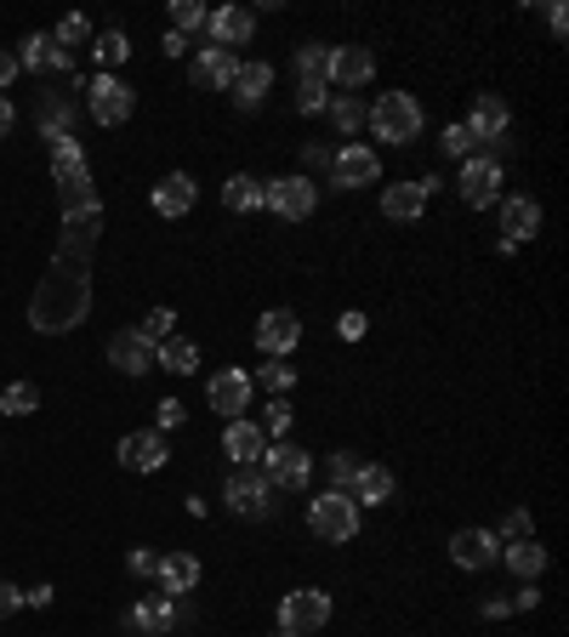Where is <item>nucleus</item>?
Returning <instances> with one entry per match:
<instances>
[{
  "mask_svg": "<svg viewBox=\"0 0 569 637\" xmlns=\"http://www.w3.org/2000/svg\"><path fill=\"white\" fill-rule=\"evenodd\" d=\"M52 183L63 199V233L57 251L46 262V279L29 296V325L41 337H69L91 308V267H97V240H103V199H97L91 165L80 154V143L63 131V120H52Z\"/></svg>",
  "mask_w": 569,
  "mask_h": 637,
  "instance_id": "nucleus-1",
  "label": "nucleus"
},
{
  "mask_svg": "<svg viewBox=\"0 0 569 637\" xmlns=\"http://www.w3.org/2000/svg\"><path fill=\"white\" fill-rule=\"evenodd\" d=\"M364 125H371L382 143L405 149V143L422 138V103H416L411 91H382V97H376V109L364 114Z\"/></svg>",
  "mask_w": 569,
  "mask_h": 637,
  "instance_id": "nucleus-2",
  "label": "nucleus"
},
{
  "mask_svg": "<svg viewBox=\"0 0 569 637\" xmlns=\"http://www.w3.org/2000/svg\"><path fill=\"white\" fill-rule=\"evenodd\" d=\"M308 529L319 535V541H330V547L353 541V535H359V501H353L348 490L314 495V501H308Z\"/></svg>",
  "mask_w": 569,
  "mask_h": 637,
  "instance_id": "nucleus-3",
  "label": "nucleus"
},
{
  "mask_svg": "<svg viewBox=\"0 0 569 637\" xmlns=\"http://www.w3.org/2000/svg\"><path fill=\"white\" fill-rule=\"evenodd\" d=\"M256 461H262V479L280 484V490H308V479H314V455L303 444H285V439L262 444Z\"/></svg>",
  "mask_w": 569,
  "mask_h": 637,
  "instance_id": "nucleus-4",
  "label": "nucleus"
},
{
  "mask_svg": "<svg viewBox=\"0 0 569 637\" xmlns=\"http://www.w3.org/2000/svg\"><path fill=\"white\" fill-rule=\"evenodd\" d=\"M325 620H330V592H319V586H296V592L280 597V631L308 637V631H319Z\"/></svg>",
  "mask_w": 569,
  "mask_h": 637,
  "instance_id": "nucleus-5",
  "label": "nucleus"
},
{
  "mask_svg": "<svg viewBox=\"0 0 569 637\" xmlns=\"http://www.w3.org/2000/svg\"><path fill=\"white\" fill-rule=\"evenodd\" d=\"M262 206L274 211V217H285V222H303L319 206V188L308 177H274V183L262 188Z\"/></svg>",
  "mask_w": 569,
  "mask_h": 637,
  "instance_id": "nucleus-6",
  "label": "nucleus"
},
{
  "mask_svg": "<svg viewBox=\"0 0 569 637\" xmlns=\"http://www.w3.org/2000/svg\"><path fill=\"white\" fill-rule=\"evenodd\" d=\"M86 109H91V120H97V125H125V120H131V109H138V97L125 91V80L97 75V80L86 86Z\"/></svg>",
  "mask_w": 569,
  "mask_h": 637,
  "instance_id": "nucleus-7",
  "label": "nucleus"
},
{
  "mask_svg": "<svg viewBox=\"0 0 569 637\" xmlns=\"http://www.w3.org/2000/svg\"><path fill=\"white\" fill-rule=\"evenodd\" d=\"M461 199L473 211H490L501 206V165L490 154H473V160H461Z\"/></svg>",
  "mask_w": 569,
  "mask_h": 637,
  "instance_id": "nucleus-8",
  "label": "nucleus"
},
{
  "mask_svg": "<svg viewBox=\"0 0 569 637\" xmlns=\"http://www.w3.org/2000/svg\"><path fill=\"white\" fill-rule=\"evenodd\" d=\"M251 371H240V364H228V371H217L211 382H206V398H211V410H222L228 421L240 416L245 405H251Z\"/></svg>",
  "mask_w": 569,
  "mask_h": 637,
  "instance_id": "nucleus-9",
  "label": "nucleus"
},
{
  "mask_svg": "<svg viewBox=\"0 0 569 637\" xmlns=\"http://www.w3.org/2000/svg\"><path fill=\"white\" fill-rule=\"evenodd\" d=\"M371 75H376L371 46H330V80L342 86V97H353L359 86H371Z\"/></svg>",
  "mask_w": 569,
  "mask_h": 637,
  "instance_id": "nucleus-10",
  "label": "nucleus"
},
{
  "mask_svg": "<svg viewBox=\"0 0 569 637\" xmlns=\"http://www.w3.org/2000/svg\"><path fill=\"white\" fill-rule=\"evenodd\" d=\"M296 342H303V319H296L291 308H267V314L256 319V348H262V353L285 359Z\"/></svg>",
  "mask_w": 569,
  "mask_h": 637,
  "instance_id": "nucleus-11",
  "label": "nucleus"
},
{
  "mask_svg": "<svg viewBox=\"0 0 569 637\" xmlns=\"http://www.w3.org/2000/svg\"><path fill=\"white\" fill-rule=\"evenodd\" d=\"M165 455H172V444H165V432H125L120 439V461H125V473H160Z\"/></svg>",
  "mask_w": 569,
  "mask_h": 637,
  "instance_id": "nucleus-12",
  "label": "nucleus"
},
{
  "mask_svg": "<svg viewBox=\"0 0 569 637\" xmlns=\"http://www.w3.org/2000/svg\"><path fill=\"white\" fill-rule=\"evenodd\" d=\"M501 558V535L490 529H456L450 535V563L456 569H490Z\"/></svg>",
  "mask_w": 569,
  "mask_h": 637,
  "instance_id": "nucleus-13",
  "label": "nucleus"
},
{
  "mask_svg": "<svg viewBox=\"0 0 569 637\" xmlns=\"http://www.w3.org/2000/svg\"><path fill=\"white\" fill-rule=\"evenodd\" d=\"M206 35H211V46H251V35H256V18L245 12V7H217L211 18H206Z\"/></svg>",
  "mask_w": 569,
  "mask_h": 637,
  "instance_id": "nucleus-14",
  "label": "nucleus"
},
{
  "mask_svg": "<svg viewBox=\"0 0 569 637\" xmlns=\"http://www.w3.org/2000/svg\"><path fill=\"white\" fill-rule=\"evenodd\" d=\"M535 233H541V206H535V199H524V194L501 199V240H507V245H524V240H535Z\"/></svg>",
  "mask_w": 569,
  "mask_h": 637,
  "instance_id": "nucleus-15",
  "label": "nucleus"
},
{
  "mask_svg": "<svg viewBox=\"0 0 569 637\" xmlns=\"http://www.w3.org/2000/svg\"><path fill=\"white\" fill-rule=\"evenodd\" d=\"M330 177H337V188H364V183H376V177H382V160H376L371 149L348 143L337 160H330Z\"/></svg>",
  "mask_w": 569,
  "mask_h": 637,
  "instance_id": "nucleus-16",
  "label": "nucleus"
},
{
  "mask_svg": "<svg viewBox=\"0 0 569 637\" xmlns=\"http://www.w3.org/2000/svg\"><path fill=\"white\" fill-rule=\"evenodd\" d=\"M267 490H274V484H267L262 473H233V479L222 484V501H228L240 518H256V513H267Z\"/></svg>",
  "mask_w": 569,
  "mask_h": 637,
  "instance_id": "nucleus-17",
  "label": "nucleus"
},
{
  "mask_svg": "<svg viewBox=\"0 0 569 637\" xmlns=\"http://www.w3.org/2000/svg\"><path fill=\"white\" fill-rule=\"evenodd\" d=\"M109 364L125 376H143L154 371V342H143L138 330H120V337H109Z\"/></svg>",
  "mask_w": 569,
  "mask_h": 637,
  "instance_id": "nucleus-18",
  "label": "nucleus"
},
{
  "mask_svg": "<svg viewBox=\"0 0 569 637\" xmlns=\"http://www.w3.org/2000/svg\"><path fill=\"white\" fill-rule=\"evenodd\" d=\"M233 69H240V63H233V52H222V46H206V52L194 57L188 80H194L199 91H222V86H233Z\"/></svg>",
  "mask_w": 569,
  "mask_h": 637,
  "instance_id": "nucleus-19",
  "label": "nucleus"
},
{
  "mask_svg": "<svg viewBox=\"0 0 569 637\" xmlns=\"http://www.w3.org/2000/svg\"><path fill=\"white\" fill-rule=\"evenodd\" d=\"M507 120H513V114H507V103H501L495 91H479V97H473V114H467L461 125L484 143V138H501V131H507Z\"/></svg>",
  "mask_w": 569,
  "mask_h": 637,
  "instance_id": "nucleus-20",
  "label": "nucleus"
},
{
  "mask_svg": "<svg viewBox=\"0 0 569 637\" xmlns=\"http://www.w3.org/2000/svg\"><path fill=\"white\" fill-rule=\"evenodd\" d=\"M262 444H267V432H262L256 421H245V416H233L228 432H222V455H233L240 466H251V461L262 455Z\"/></svg>",
  "mask_w": 569,
  "mask_h": 637,
  "instance_id": "nucleus-21",
  "label": "nucleus"
},
{
  "mask_svg": "<svg viewBox=\"0 0 569 637\" xmlns=\"http://www.w3.org/2000/svg\"><path fill=\"white\" fill-rule=\"evenodd\" d=\"M154 211L160 217H188L194 211V177L188 172H172L154 183Z\"/></svg>",
  "mask_w": 569,
  "mask_h": 637,
  "instance_id": "nucleus-22",
  "label": "nucleus"
},
{
  "mask_svg": "<svg viewBox=\"0 0 569 637\" xmlns=\"http://www.w3.org/2000/svg\"><path fill=\"white\" fill-rule=\"evenodd\" d=\"M393 473H387V466H376V461H364L359 466V479H353V501H359V507H387V501H393Z\"/></svg>",
  "mask_w": 569,
  "mask_h": 637,
  "instance_id": "nucleus-23",
  "label": "nucleus"
},
{
  "mask_svg": "<svg viewBox=\"0 0 569 637\" xmlns=\"http://www.w3.org/2000/svg\"><path fill=\"white\" fill-rule=\"evenodd\" d=\"M69 63H75V57L63 52L52 35H29V41L18 46V69H57V75H63Z\"/></svg>",
  "mask_w": 569,
  "mask_h": 637,
  "instance_id": "nucleus-24",
  "label": "nucleus"
},
{
  "mask_svg": "<svg viewBox=\"0 0 569 637\" xmlns=\"http://www.w3.org/2000/svg\"><path fill=\"white\" fill-rule=\"evenodd\" d=\"M501 558H507V569L518 581H541V569H547V547L535 541V535H524V541H507L501 547Z\"/></svg>",
  "mask_w": 569,
  "mask_h": 637,
  "instance_id": "nucleus-25",
  "label": "nucleus"
},
{
  "mask_svg": "<svg viewBox=\"0 0 569 637\" xmlns=\"http://www.w3.org/2000/svg\"><path fill=\"white\" fill-rule=\"evenodd\" d=\"M382 211H387L393 222H416V217L427 211L422 183H387V188H382Z\"/></svg>",
  "mask_w": 569,
  "mask_h": 637,
  "instance_id": "nucleus-26",
  "label": "nucleus"
},
{
  "mask_svg": "<svg viewBox=\"0 0 569 637\" xmlns=\"http://www.w3.org/2000/svg\"><path fill=\"white\" fill-rule=\"evenodd\" d=\"M154 581H160L165 592H194V586H199V558H194V552H172V558H160Z\"/></svg>",
  "mask_w": 569,
  "mask_h": 637,
  "instance_id": "nucleus-27",
  "label": "nucleus"
},
{
  "mask_svg": "<svg viewBox=\"0 0 569 637\" xmlns=\"http://www.w3.org/2000/svg\"><path fill=\"white\" fill-rule=\"evenodd\" d=\"M131 631H143V637H160V631H172V592H160V597H143L138 609H131Z\"/></svg>",
  "mask_w": 569,
  "mask_h": 637,
  "instance_id": "nucleus-28",
  "label": "nucleus"
},
{
  "mask_svg": "<svg viewBox=\"0 0 569 637\" xmlns=\"http://www.w3.org/2000/svg\"><path fill=\"white\" fill-rule=\"evenodd\" d=\"M267 86H274V69H267V63H240V69H233V97H240L245 109L262 103Z\"/></svg>",
  "mask_w": 569,
  "mask_h": 637,
  "instance_id": "nucleus-29",
  "label": "nucleus"
},
{
  "mask_svg": "<svg viewBox=\"0 0 569 637\" xmlns=\"http://www.w3.org/2000/svg\"><path fill=\"white\" fill-rule=\"evenodd\" d=\"M154 371H172V376H194V371H199V348H194V342H183V337L160 342V348H154Z\"/></svg>",
  "mask_w": 569,
  "mask_h": 637,
  "instance_id": "nucleus-30",
  "label": "nucleus"
},
{
  "mask_svg": "<svg viewBox=\"0 0 569 637\" xmlns=\"http://www.w3.org/2000/svg\"><path fill=\"white\" fill-rule=\"evenodd\" d=\"M262 188H267V183H256V177H228L222 206H228V211H262Z\"/></svg>",
  "mask_w": 569,
  "mask_h": 637,
  "instance_id": "nucleus-31",
  "label": "nucleus"
},
{
  "mask_svg": "<svg viewBox=\"0 0 569 637\" xmlns=\"http://www.w3.org/2000/svg\"><path fill=\"white\" fill-rule=\"evenodd\" d=\"M296 75H303V80H319V86H330V46H319V41L296 46Z\"/></svg>",
  "mask_w": 569,
  "mask_h": 637,
  "instance_id": "nucleus-32",
  "label": "nucleus"
},
{
  "mask_svg": "<svg viewBox=\"0 0 569 637\" xmlns=\"http://www.w3.org/2000/svg\"><path fill=\"white\" fill-rule=\"evenodd\" d=\"M325 109H330V125H337L342 138H353V131L364 125V103H359V97H342V91H337Z\"/></svg>",
  "mask_w": 569,
  "mask_h": 637,
  "instance_id": "nucleus-33",
  "label": "nucleus"
},
{
  "mask_svg": "<svg viewBox=\"0 0 569 637\" xmlns=\"http://www.w3.org/2000/svg\"><path fill=\"white\" fill-rule=\"evenodd\" d=\"M0 410L7 416H35L41 410V387L35 382H12L7 393H0Z\"/></svg>",
  "mask_w": 569,
  "mask_h": 637,
  "instance_id": "nucleus-34",
  "label": "nucleus"
},
{
  "mask_svg": "<svg viewBox=\"0 0 569 637\" xmlns=\"http://www.w3.org/2000/svg\"><path fill=\"white\" fill-rule=\"evenodd\" d=\"M206 7L199 0H172V35H194V29H206Z\"/></svg>",
  "mask_w": 569,
  "mask_h": 637,
  "instance_id": "nucleus-35",
  "label": "nucleus"
},
{
  "mask_svg": "<svg viewBox=\"0 0 569 637\" xmlns=\"http://www.w3.org/2000/svg\"><path fill=\"white\" fill-rule=\"evenodd\" d=\"M52 41H57L63 52H69V57H75V46H91V23H86L80 12H69V18L57 23V35H52Z\"/></svg>",
  "mask_w": 569,
  "mask_h": 637,
  "instance_id": "nucleus-36",
  "label": "nucleus"
},
{
  "mask_svg": "<svg viewBox=\"0 0 569 637\" xmlns=\"http://www.w3.org/2000/svg\"><path fill=\"white\" fill-rule=\"evenodd\" d=\"M172 325H177V314H172V308H149V314H143V325H138V337L160 348V342H172Z\"/></svg>",
  "mask_w": 569,
  "mask_h": 637,
  "instance_id": "nucleus-37",
  "label": "nucleus"
},
{
  "mask_svg": "<svg viewBox=\"0 0 569 637\" xmlns=\"http://www.w3.org/2000/svg\"><path fill=\"white\" fill-rule=\"evenodd\" d=\"M91 52H97V63H109V69H114V63L131 57V41L120 35V29H109V35H97V41H91Z\"/></svg>",
  "mask_w": 569,
  "mask_h": 637,
  "instance_id": "nucleus-38",
  "label": "nucleus"
},
{
  "mask_svg": "<svg viewBox=\"0 0 569 637\" xmlns=\"http://www.w3.org/2000/svg\"><path fill=\"white\" fill-rule=\"evenodd\" d=\"M445 154L450 160H473V149H479V138H473V131H467V125H445Z\"/></svg>",
  "mask_w": 569,
  "mask_h": 637,
  "instance_id": "nucleus-39",
  "label": "nucleus"
},
{
  "mask_svg": "<svg viewBox=\"0 0 569 637\" xmlns=\"http://www.w3.org/2000/svg\"><path fill=\"white\" fill-rule=\"evenodd\" d=\"M359 455H330V490H353V479H359Z\"/></svg>",
  "mask_w": 569,
  "mask_h": 637,
  "instance_id": "nucleus-40",
  "label": "nucleus"
},
{
  "mask_svg": "<svg viewBox=\"0 0 569 637\" xmlns=\"http://www.w3.org/2000/svg\"><path fill=\"white\" fill-rule=\"evenodd\" d=\"M330 103V86H319V80H303V91H296V109L303 114H319Z\"/></svg>",
  "mask_w": 569,
  "mask_h": 637,
  "instance_id": "nucleus-41",
  "label": "nucleus"
},
{
  "mask_svg": "<svg viewBox=\"0 0 569 637\" xmlns=\"http://www.w3.org/2000/svg\"><path fill=\"white\" fill-rule=\"evenodd\" d=\"M262 382L274 387V393H291V382H296V364H285V359H274V364H262Z\"/></svg>",
  "mask_w": 569,
  "mask_h": 637,
  "instance_id": "nucleus-42",
  "label": "nucleus"
},
{
  "mask_svg": "<svg viewBox=\"0 0 569 637\" xmlns=\"http://www.w3.org/2000/svg\"><path fill=\"white\" fill-rule=\"evenodd\" d=\"M262 432H274V439H280V432H291V405H285V398H274V405L262 410Z\"/></svg>",
  "mask_w": 569,
  "mask_h": 637,
  "instance_id": "nucleus-43",
  "label": "nucleus"
},
{
  "mask_svg": "<svg viewBox=\"0 0 569 637\" xmlns=\"http://www.w3.org/2000/svg\"><path fill=\"white\" fill-rule=\"evenodd\" d=\"M154 416H160V427H183V398H160V405H154Z\"/></svg>",
  "mask_w": 569,
  "mask_h": 637,
  "instance_id": "nucleus-44",
  "label": "nucleus"
},
{
  "mask_svg": "<svg viewBox=\"0 0 569 637\" xmlns=\"http://www.w3.org/2000/svg\"><path fill=\"white\" fill-rule=\"evenodd\" d=\"M18 609H23V586L0 581V620H7V615H18Z\"/></svg>",
  "mask_w": 569,
  "mask_h": 637,
  "instance_id": "nucleus-45",
  "label": "nucleus"
},
{
  "mask_svg": "<svg viewBox=\"0 0 569 637\" xmlns=\"http://www.w3.org/2000/svg\"><path fill=\"white\" fill-rule=\"evenodd\" d=\"M154 569H160V558H154L149 547H138V552H131V575H138V581H149Z\"/></svg>",
  "mask_w": 569,
  "mask_h": 637,
  "instance_id": "nucleus-46",
  "label": "nucleus"
},
{
  "mask_svg": "<svg viewBox=\"0 0 569 637\" xmlns=\"http://www.w3.org/2000/svg\"><path fill=\"white\" fill-rule=\"evenodd\" d=\"M501 535H507V541H524V535H529V513H507V518H501Z\"/></svg>",
  "mask_w": 569,
  "mask_h": 637,
  "instance_id": "nucleus-47",
  "label": "nucleus"
},
{
  "mask_svg": "<svg viewBox=\"0 0 569 637\" xmlns=\"http://www.w3.org/2000/svg\"><path fill=\"white\" fill-rule=\"evenodd\" d=\"M364 325H371V319H364V314H342V319H337V330H342V342H359V337H364Z\"/></svg>",
  "mask_w": 569,
  "mask_h": 637,
  "instance_id": "nucleus-48",
  "label": "nucleus"
},
{
  "mask_svg": "<svg viewBox=\"0 0 569 637\" xmlns=\"http://www.w3.org/2000/svg\"><path fill=\"white\" fill-rule=\"evenodd\" d=\"M18 80V52H0V91Z\"/></svg>",
  "mask_w": 569,
  "mask_h": 637,
  "instance_id": "nucleus-49",
  "label": "nucleus"
},
{
  "mask_svg": "<svg viewBox=\"0 0 569 637\" xmlns=\"http://www.w3.org/2000/svg\"><path fill=\"white\" fill-rule=\"evenodd\" d=\"M547 23H552V35H563V29H569V7H563V0H552V7H547Z\"/></svg>",
  "mask_w": 569,
  "mask_h": 637,
  "instance_id": "nucleus-50",
  "label": "nucleus"
},
{
  "mask_svg": "<svg viewBox=\"0 0 569 637\" xmlns=\"http://www.w3.org/2000/svg\"><path fill=\"white\" fill-rule=\"evenodd\" d=\"M23 603H29V609H46V603H52V586H35V592H23Z\"/></svg>",
  "mask_w": 569,
  "mask_h": 637,
  "instance_id": "nucleus-51",
  "label": "nucleus"
},
{
  "mask_svg": "<svg viewBox=\"0 0 569 637\" xmlns=\"http://www.w3.org/2000/svg\"><path fill=\"white\" fill-rule=\"evenodd\" d=\"M12 120H18V109L7 103V91H0V138H7V131H12Z\"/></svg>",
  "mask_w": 569,
  "mask_h": 637,
  "instance_id": "nucleus-52",
  "label": "nucleus"
},
{
  "mask_svg": "<svg viewBox=\"0 0 569 637\" xmlns=\"http://www.w3.org/2000/svg\"><path fill=\"white\" fill-rule=\"evenodd\" d=\"M513 603H518V609H535V603H541V592H535V581H524V592H518Z\"/></svg>",
  "mask_w": 569,
  "mask_h": 637,
  "instance_id": "nucleus-53",
  "label": "nucleus"
},
{
  "mask_svg": "<svg viewBox=\"0 0 569 637\" xmlns=\"http://www.w3.org/2000/svg\"><path fill=\"white\" fill-rule=\"evenodd\" d=\"M274 637H291V631H274Z\"/></svg>",
  "mask_w": 569,
  "mask_h": 637,
  "instance_id": "nucleus-54",
  "label": "nucleus"
}]
</instances>
